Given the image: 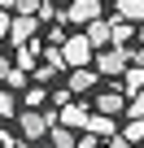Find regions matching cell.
<instances>
[{
  "label": "cell",
  "instance_id": "cell-1",
  "mask_svg": "<svg viewBox=\"0 0 144 148\" xmlns=\"http://www.w3.org/2000/svg\"><path fill=\"white\" fill-rule=\"evenodd\" d=\"M18 126H22V139L35 148L48 139V131L57 126V109H22L18 113Z\"/></svg>",
  "mask_w": 144,
  "mask_h": 148
},
{
  "label": "cell",
  "instance_id": "cell-2",
  "mask_svg": "<svg viewBox=\"0 0 144 148\" xmlns=\"http://www.w3.org/2000/svg\"><path fill=\"white\" fill-rule=\"evenodd\" d=\"M92 57H96V48L88 44V35H83V31L65 35V44H61V61H65L70 70H88V65H92Z\"/></svg>",
  "mask_w": 144,
  "mask_h": 148
},
{
  "label": "cell",
  "instance_id": "cell-3",
  "mask_svg": "<svg viewBox=\"0 0 144 148\" xmlns=\"http://www.w3.org/2000/svg\"><path fill=\"white\" fill-rule=\"evenodd\" d=\"M131 65V52L127 48H101V57H92V70L105 74V79H122Z\"/></svg>",
  "mask_w": 144,
  "mask_h": 148
},
{
  "label": "cell",
  "instance_id": "cell-4",
  "mask_svg": "<svg viewBox=\"0 0 144 148\" xmlns=\"http://www.w3.org/2000/svg\"><path fill=\"white\" fill-rule=\"evenodd\" d=\"M101 18V0H70V9H61V22L70 26H88Z\"/></svg>",
  "mask_w": 144,
  "mask_h": 148
},
{
  "label": "cell",
  "instance_id": "cell-5",
  "mask_svg": "<svg viewBox=\"0 0 144 148\" xmlns=\"http://www.w3.org/2000/svg\"><path fill=\"white\" fill-rule=\"evenodd\" d=\"M88 118H92V113H88L83 105H74V100L57 109V126H65V131H83V126H88Z\"/></svg>",
  "mask_w": 144,
  "mask_h": 148
},
{
  "label": "cell",
  "instance_id": "cell-6",
  "mask_svg": "<svg viewBox=\"0 0 144 148\" xmlns=\"http://www.w3.org/2000/svg\"><path fill=\"white\" fill-rule=\"evenodd\" d=\"M35 31H39L35 18H13V26H9V44H13V48H26L31 39H39Z\"/></svg>",
  "mask_w": 144,
  "mask_h": 148
},
{
  "label": "cell",
  "instance_id": "cell-7",
  "mask_svg": "<svg viewBox=\"0 0 144 148\" xmlns=\"http://www.w3.org/2000/svg\"><path fill=\"white\" fill-rule=\"evenodd\" d=\"M122 109H127V96H122L118 87H114V92H101V96H96V113H101V118H118Z\"/></svg>",
  "mask_w": 144,
  "mask_h": 148
},
{
  "label": "cell",
  "instance_id": "cell-8",
  "mask_svg": "<svg viewBox=\"0 0 144 148\" xmlns=\"http://www.w3.org/2000/svg\"><path fill=\"white\" fill-rule=\"evenodd\" d=\"M131 39H135V26L122 22V18H114V22H109V48H127Z\"/></svg>",
  "mask_w": 144,
  "mask_h": 148
},
{
  "label": "cell",
  "instance_id": "cell-9",
  "mask_svg": "<svg viewBox=\"0 0 144 148\" xmlns=\"http://www.w3.org/2000/svg\"><path fill=\"white\" fill-rule=\"evenodd\" d=\"M83 131H88V135H96V139H114V135H118V126H114V118H101V113H92Z\"/></svg>",
  "mask_w": 144,
  "mask_h": 148
},
{
  "label": "cell",
  "instance_id": "cell-10",
  "mask_svg": "<svg viewBox=\"0 0 144 148\" xmlns=\"http://www.w3.org/2000/svg\"><path fill=\"white\" fill-rule=\"evenodd\" d=\"M96 79H101V74H96L92 65H88V70H70V92H92Z\"/></svg>",
  "mask_w": 144,
  "mask_h": 148
},
{
  "label": "cell",
  "instance_id": "cell-11",
  "mask_svg": "<svg viewBox=\"0 0 144 148\" xmlns=\"http://www.w3.org/2000/svg\"><path fill=\"white\" fill-rule=\"evenodd\" d=\"M122 22H144V0H114Z\"/></svg>",
  "mask_w": 144,
  "mask_h": 148
},
{
  "label": "cell",
  "instance_id": "cell-12",
  "mask_svg": "<svg viewBox=\"0 0 144 148\" xmlns=\"http://www.w3.org/2000/svg\"><path fill=\"white\" fill-rule=\"evenodd\" d=\"M140 87H144V70L140 65H127V74H122V96H140Z\"/></svg>",
  "mask_w": 144,
  "mask_h": 148
},
{
  "label": "cell",
  "instance_id": "cell-13",
  "mask_svg": "<svg viewBox=\"0 0 144 148\" xmlns=\"http://www.w3.org/2000/svg\"><path fill=\"white\" fill-rule=\"evenodd\" d=\"M83 35H88V44H92V48H105V44H109V22H101V18H96V22H88V31H83Z\"/></svg>",
  "mask_w": 144,
  "mask_h": 148
},
{
  "label": "cell",
  "instance_id": "cell-14",
  "mask_svg": "<svg viewBox=\"0 0 144 148\" xmlns=\"http://www.w3.org/2000/svg\"><path fill=\"white\" fill-rule=\"evenodd\" d=\"M35 57H39V39H31L26 48H18V61H13V65H18L22 74H31V70H35Z\"/></svg>",
  "mask_w": 144,
  "mask_h": 148
},
{
  "label": "cell",
  "instance_id": "cell-15",
  "mask_svg": "<svg viewBox=\"0 0 144 148\" xmlns=\"http://www.w3.org/2000/svg\"><path fill=\"white\" fill-rule=\"evenodd\" d=\"M48 144H52V148H79V135H70L65 126H52V131H48Z\"/></svg>",
  "mask_w": 144,
  "mask_h": 148
},
{
  "label": "cell",
  "instance_id": "cell-16",
  "mask_svg": "<svg viewBox=\"0 0 144 148\" xmlns=\"http://www.w3.org/2000/svg\"><path fill=\"white\" fill-rule=\"evenodd\" d=\"M122 113H127L131 122H144V92H140V96H127V109H122Z\"/></svg>",
  "mask_w": 144,
  "mask_h": 148
},
{
  "label": "cell",
  "instance_id": "cell-17",
  "mask_svg": "<svg viewBox=\"0 0 144 148\" xmlns=\"http://www.w3.org/2000/svg\"><path fill=\"white\" fill-rule=\"evenodd\" d=\"M5 118H18V96L13 92H0V122Z\"/></svg>",
  "mask_w": 144,
  "mask_h": 148
},
{
  "label": "cell",
  "instance_id": "cell-18",
  "mask_svg": "<svg viewBox=\"0 0 144 148\" xmlns=\"http://www.w3.org/2000/svg\"><path fill=\"white\" fill-rule=\"evenodd\" d=\"M57 74H61V65H35V70H31V79L44 87V83H52V79H57Z\"/></svg>",
  "mask_w": 144,
  "mask_h": 148
},
{
  "label": "cell",
  "instance_id": "cell-19",
  "mask_svg": "<svg viewBox=\"0 0 144 148\" xmlns=\"http://www.w3.org/2000/svg\"><path fill=\"white\" fill-rule=\"evenodd\" d=\"M22 100H26V109H39V105H44V100H48V92H44V87H39V83H31V87H26V96H22Z\"/></svg>",
  "mask_w": 144,
  "mask_h": 148
},
{
  "label": "cell",
  "instance_id": "cell-20",
  "mask_svg": "<svg viewBox=\"0 0 144 148\" xmlns=\"http://www.w3.org/2000/svg\"><path fill=\"white\" fill-rule=\"evenodd\" d=\"M118 135H122L127 144H140V139H144V122H127V126H122Z\"/></svg>",
  "mask_w": 144,
  "mask_h": 148
},
{
  "label": "cell",
  "instance_id": "cell-21",
  "mask_svg": "<svg viewBox=\"0 0 144 148\" xmlns=\"http://www.w3.org/2000/svg\"><path fill=\"white\" fill-rule=\"evenodd\" d=\"M5 83H9V92H18V87H26V74H22L18 65H13V70L5 74Z\"/></svg>",
  "mask_w": 144,
  "mask_h": 148
},
{
  "label": "cell",
  "instance_id": "cell-22",
  "mask_svg": "<svg viewBox=\"0 0 144 148\" xmlns=\"http://www.w3.org/2000/svg\"><path fill=\"white\" fill-rule=\"evenodd\" d=\"M9 26H13V13H0V39H9Z\"/></svg>",
  "mask_w": 144,
  "mask_h": 148
},
{
  "label": "cell",
  "instance_id": "cell-23",
  "mask_svg": "<svg viewBox=\"0 0 144 148\" xmlns=\"http://www.w3.org/2000/svg\"><path fill=\"white\" fill-rule=\"evenodd\" d=\"M9 70H13V61H9L5 52H0V83H5V74H9Z\"/></svg>",
  "mask_w": 144,
  "mask_h": 148
},
{
  "label": "cell",
  "instance_id": "cell-24",
  "mask_svg": "<svg viewBox=\"0 0 144 148\" xmlns=\"http://www.w3.org/2000/svg\"><path fill=\"white\" fill-rule=\"evenodd\" d=\"M131 65H140V70H144V48H135V52H131Z\"/></svg>",
  "mask_w": 144,
  "mask_h": 148
},
{
  "label": "cell",
  "instance_id": "cell-25",
  "mask_svg": "<svg viewBox=\"0 0 144 148\" xmlns=\"http://www.w3.org/2000/svg\"><path fill=\"white\" fill-rule=\"evenodd\" d=\"M109 148H135V144H127L122 135H114V139H109Z\"/></svg>",
  "mask_w": 144,
  "mask_h": 148
},
{
  "label": "cell",
  "instance_id": "cell-26",
  "mask_svg": "<svg viewBox=\"0 0 144 148\" xmlns=\"http://www.w3.org/2000/svg\"><path fill=\"white\" fill-rule=\"evenodd\" d=\"M35 148H52V144H48V139H44V144H35Z\"/></svg>",
  "mask_w": 144,
  "mask_h": 148
},
{
  "label": "cell",
  "instance_id": "cell-27",
  "mask_svg": "<svg viewBox=\"0 0 144 148\" xmlns=\"http://www.w3.org/2000/svg\"><path fill=\"white\" fill-rule=\"evenodd\" d=\"M39 5H52V0H39Z\"/></svg>",
  "mask_w": 144,
  "mask_h": 148
},
{
  "label": "cell",
  "instance_id": "cell-28",
  "mask_svg": "<svg viewBox=\"0 0 144 148\" xmlns=\"http://www.w3.org/2000/svg\"><path fill=\"white\" fill-rule=\"evenodd\" d=\"M18 148H31V144H18Z\"/></svg>",
  "mask_w": 144,
  "mask_h": 148
},
{
  "label": "cell",
  "instance_id": "cell-29",
  "mask_svg": "<svg viewBox=\"0 0 144 148\" xmlns=\"http://www.w3.org/2000/svg\"><path fill=\"white\" fill-rule=\"evenodd\" d=\"M96 148H101V144H96Z\"/></svg>",
  "mask_w": 144,
  "mask_h": 148
}]
</instances>
